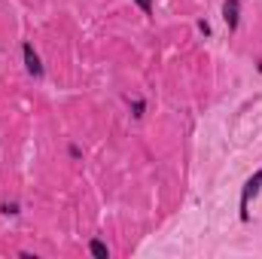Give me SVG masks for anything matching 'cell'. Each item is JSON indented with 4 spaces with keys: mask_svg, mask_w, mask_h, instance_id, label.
Masks as SVG:
<instances>
[{
    "mask_svg": "<svg viewBox=\"0 0 262 259\" xmlns=\"http://www.w3.org/2000/svg\"><path fill=\"white\" fill-rule=\"evenodd\" d=\"M198 31H201L204 37H207V34H210V25H207V21H198Z\"/></svg>",
    "mask_w": 262,
    "mask_h": 259,
    "instance_id": "ba28073f",
    "label": "cell"
},
{
    "mask_svg": "<svg viewBox=\"0 0 262 259\" xmlns=\"http://www.w3.org/2000/svg\"><path fill=\"white\" fill-rule=\"evenodd\" d=\"M223 18L229 25V31L238 28V18H241V0H226L223 3Z\"/></svg>",
    "mask_w": 262,
    "mask_h": 259,
    "instance_id": "3957f363",
    "label": "cell"
},
{
    "mask_svg": "<svg viewBox=\"0 0 262 259\" xmlns=\"http://www.w3.org/2000/svg\"><path fill=\"white\" fill-rule=\"evenodd\" d=\"M0 210H3L6 217H15V213H18V204H12V201H9V204H0Z\"/></svg>",
    "mask_w": 262,
    "mask_h": 259,
    "instance_id": "8992f818",
    "label": "cell"
},
{
    "mask_svg": "<svg viewBox=\"0 0 262 259\" xmlns=\"http://www.w3.org/2000/svg\"><path fill=\"white\" fill-rule=\"evenodd\" d=\"M89 250H92V256H98V259H107V256H110V250H107V244H104L101 238H92Z\"/></svg>",
    "mask_w": 262,
    "mask_h": 259,
    "instance_id": "277c9868",
    "label": "cell"
},
{
    "mask_svg": "<svg viewBox=\"0 0 262 259\" xmlns=\"http://www.w3.org/2000/svg\"><path fill=\"white\" fill-rule=\"evenodd\" d=\"M259 189H262V171H256V174L244 183V189H241V220L250 217V198H256Z\"/></svg>",
    "mask_w": 262,
    "mask_h": 259,
    "instance_id": "6da1fadb",
    "label": "cell"
},
{
    "mask_svg": "<svg viewBox=\"0 0 262 259\" xmlns=\"http://www.w3.org/2000/svg\"><path fill=\"white\" fill-rule=\"evenodd\" d=\"M131 116H137V119L143 116V101H140V98H137V101H131Z\"/></svg>",
    "mask_w": 262,
    "mask_h": 259,
    "instance_id": "5b68a950",
    "label": "cell"
},
{
    "mask_svg": "<svg viewBox=\"0 0 262 259\" xmlns=\"http://www.w3.org/2000/svg\"><path fill=\"white\" fill-rule=\"evenodd\" d=\"M134 3H137V6H140L146 15H152V0H134Z\"/></svg>",
    "mask_w": 262,
    "mask_h": 259,
    "instance_id": "52a82bcc",
    "label": "cell"
},
{
    "mask_svg": "<svg viewBox=\"0 0 262 259\" xmlns=\"http://www.w3.org/2000/svg\"><path fill=\"white\" fill-rule=\"evenodd\" d=\"M21 52H25V67H28V73H31V76H43V64H40V55L34 52V46L25 43Z\"/></svg>",
    "mask_w": 262,
    "mask_h": 259,
    "instance_id": "7a4b0ae2",
    "label": "cell"
}]
</instances>
